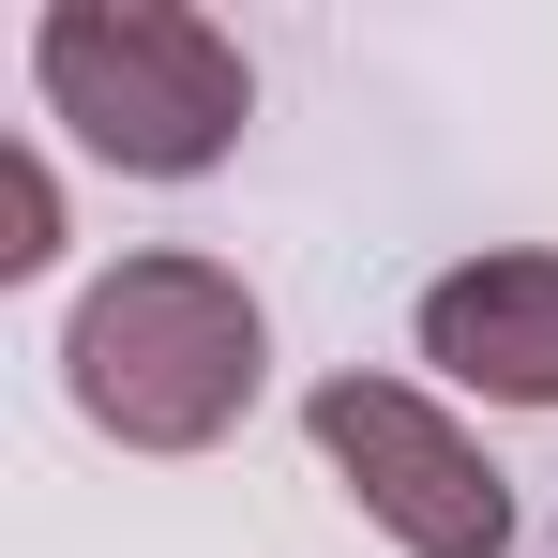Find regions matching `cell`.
Returning <instances> with one entry per match:
<instances>
[{
  "label": "cell",
  "instance_id": "4",
  "mask_svg": "<svg viewBox=\"0 0 558 558\" xmlns=\"http://www.w3.org/2000/svg\"><path fill=\"white\" fill-rule=\"evenodd\" d=\"M423 363L498 392V408H558V257L513 242V257H468V272L423 287Z\"/></svg>",
  "mask_w": 558,
  "mask_h": 558
},
{
  "label": "cell",
  "instance_id": "3",
  "mask_svg": "<svg viewBox=\"0 0 558 558\" xmlns=\"http://www.w3.org/2000/svg\"><path fill=\"white\" fill-rule=\"evenodd\" d=\"M302 438L332 453V483L408 558H513V483H498V453L468 438L438 392H408V377H317L302 392Z\"/></svg>",
  "mask_w": 558,
  "mask_h": 558
},
{
  "label": "cell",
  "instance_id": "2",
  "mask_svg": "<svg viewBox=\"0 0 558 558\" xmlns=\"http://www.w3.org/2000/svg\"><path fill=\"white\" fill-rule=\"evenodd\" d=\"M31 92H46V121H76L121 182H196V167H227L242 121H257L242 46H227L196 0H46Z\"/></svg>",
  "mask_w": 558,
  "mask_h": 558
},
{
  "label": "cell",
  "instance_id": "1",
  "mask_svg": "<svg viewBox=\"0 0 558 558\" xmlns=\"http://www.w3.org/2000/svg\"><path fill=\"white\" fill-rule=\"evenodd\" d=\"M61 377L121 453H211L272 377V317L227 257H121V272L76 287Z\"/></svg>",
  "mask_w": 558,
  "mask_h": 558
},
{
  "label": "cell",
  "instance_id": "5",
  "mask_svg": "<svg viewBox=\"0 0 558 558\" xmlns=\"http://www.w3.org/2000/svg\"><path fill=\"white\" fill-rule=\"evenodd\" d=\"M61 257V182L46 151H0V272H46Z\"/></svg>",
  "mask_w": 558,
  "mask_h": 558
}]
</instances>
